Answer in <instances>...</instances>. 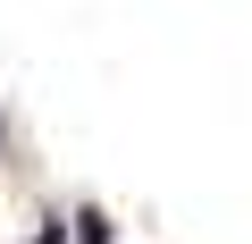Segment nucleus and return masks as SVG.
Returning <instances> with one entry per match:
<instances>
[{
    "label": "nucleus",
    "instance_id": "1",
    "mask_svg": "<svg viewBox=\"0 0 252 244\" xmlns=\"http://www.w3.org/2000/svg\"><path fill=\"white\" fill-rule=\"evenodd\" d=\"M76 244H109V219H101V210H84V219H76Z\"/></svg>",
    "mask_w": 252,
    "mask_h": 244
}]
</instances>
